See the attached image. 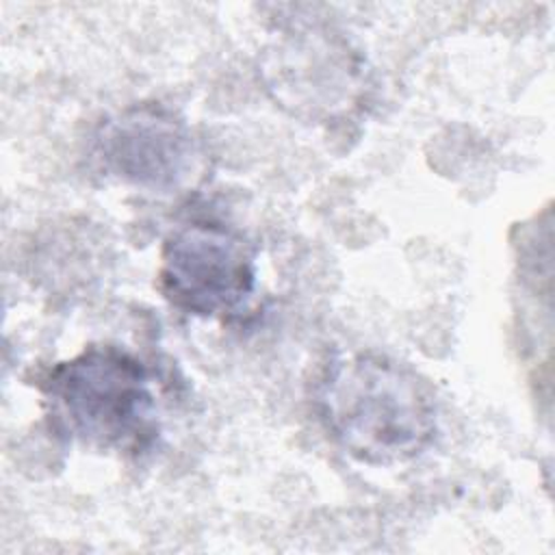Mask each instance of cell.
Masks as SVG:
<instances>
[{
	"label": "cell",
	"instance_id": "cell-4",
	"mask_svg": "<svg viewBox=\"0 0 555 555\" xmlns=\"http://www.w3.org/2000/svg\"><path fill=\"white\" fill-rule=\"evenodd\" d=\"M95 145L108 176L147 191L182 186L199 163L189 126L156 104H139L108 119Z\"/></svg>",
	"mask_w": 555,
	"mask_h": 555
},
{
	"label": "cell",
	"instance_id": "cell-1",
	"mask_svg": "<svg viewBox=\"0 0 555 555\" xmlns=\"http://www.w3.org/2000/svg\"><path fill=\"white\" fill-rule=\"evenodd\" d=\"M319 414L345 453L371 466L418 457L438 429L427 382L382 353L334 362L319 388Z\"/></svg>",
	"mask_w": 555,
	"mask_h": 555
},
{
	"label": "cell",
	"instance_id": "cell-5",
	"mask_svg": "<svg viewBox=\"0 0 555 555\" xmlns=\"http://www.w3.org/2000/svg\"><path fill=\"white\" fill-rule=\"evenodd\" d=\"M264 74L275 100L295 113L317 117L353 104L360 67L345 43L314 33L280 43L269 54Z\"/></svg>",
	"mask_w": 555,
	"mask_h": 555
},
{
	"label": "cell",
	"instance_id": "cell-2",
	"mask_svg": "<svg viewBox=\"0 0 555 555\" xmlns=\"http://www.w3.org/2000/svg\"><path fill=\"white\" fill-rule=\"evenodd\" d=\"M52 414L82 444L141 455L160 436L150 369L117 345H89L39 382Z\"/></svg>",
	"mask_w": 555,
	"mask_h": 555
},
{
	"label": "cell",
	"instance_id": "cell-3",
	"mask_svg": "<svg viewBox=\"0 0 555 555\" xmlns=\"http://www.w3.org/2000/svg\"><path fill=\"white\" fill-rule=\"evenodd\" d=\"M158 288L186 314L204 319L232 314L256 288L254 249L221 223H184L163 243Z\"/></svg>",
	"mask_w": 555,
	"mask_h": 555
}]
</instances>
